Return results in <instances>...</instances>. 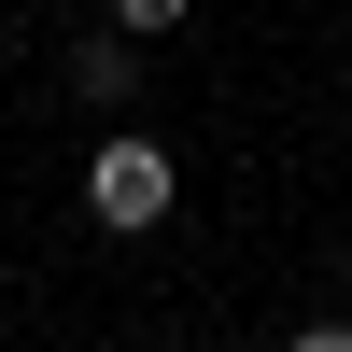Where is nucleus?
I'll use <instances>...</instances> for the list:
<instances>
[{
  "label": "nucleus",
  "mask_w": 352,
  "mask_h": 352,
  "mask_svg": "<svg viewBox=\"0 0 352 352\" xmlns=\"http://www.w3.org/2000/svg\"><path fill=\"white\" fill-rule=\"evenodd\" d=\"M169 197H184V169H169V141H99V155H85V212H99L113 240H141V226H169Z\"/></svg>",
  "instance_id": "obj_1"
},
{
  "label": "nucleus",
  "mask_w": 352,
  "mask_h": 352,
  "mask_svg": "<svg viewBox=\"0 0 352 352\" xmlns=\"http://www.w3.org/2000/svg\"><path fill=\"white\" fill-rule=\"evenodd\" d=\"M127 85H141V43H127V28H113V43H71V99H127Z\"/></svg>",
  "instance_id": "obj_2"
},
{
  "label": "nucleus",
  "mask_w": 352,
  "mask_h": 352,
  "mask_svg": "<svg viewBox=\"0 0 352 352\" xmlns=\"http://www.w3.org/2000/svg\"><path fill=\"white\" fill-rule=\"evenodd\" d=\"M197 0H113V28H127V43H155V28H184Z\"/></svg>",
  "instance_id": "obj_3"
},
{
  "label": "nucleus",
  "mask_w": 352,
  "mask_h": 352,
  "mask_svg": "<svg viewBox=\"0 0 352 352\" xmlns=\"http://www.w3.org/2000/svg\"><path fill=\"white\" fill-rule=\"evenodd\" d=\"M282 352H352V324H296V338H282Z\"/></svg>",
  "instance_id": "obj_4"
},
{
  "label": "nucleus",
  "mask_w": 352,
  "mask_h": 352,
  "mask_svg": "<svg viewBox=\"0 0 352 352\" xmlns=\"http://www.w3.org/2000/svg\"><path fill=\"white\" fill-rule=\"evenodd\" d=\"M338 282H352V254H338Z\"/></svg>",
  "instance_id": "obj_5"
}]
</instances>
